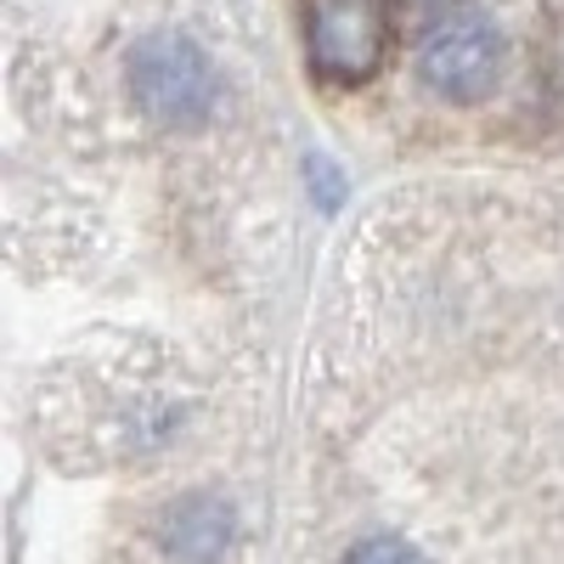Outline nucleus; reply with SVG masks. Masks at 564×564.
<instances>
[{
  "label": "nucleus",
  "mask_w": 564,
  "mask_h": 564,
  "mask_svg": "<svg viewBox=\"0 0 564 564\" xmlns=\"http://www.w3.org/2000/svg\"><path fill=\"white\" fill-rule=\"evenodd\" d=\"M130 90L159 124H181V130L204 124L215 113V97H220L209 57L198 52L193 40H181V34H153V40L135 45Z\"/></svg>",
  "instance_id": "nucleus-2"
},
{
  "label": "nucleus",
  "mask_w": 564,
  "mask_h": 564,
  "mask_svg": "<svg viewBox=\"0 0 564 564\" xmlns=\"http://www.w3.org/2000/svg\"><path fill=\"white\" fill-rule=\"evenodd\" d=\"M311 74L327 85H367L395 45V0H300Z\"/></svg>",
  "instance_id": "nucleus-1"
},
{
  "label": "nucleus",
  "mask_w": 564,
  "mask_h": 564,
  "mask_svg": "<svg viewBox=\"0 0 564 564\" xmlns=\"http://www.w3.org/2000/svg\"><path fill=\"white\" fill-rule=\"evenodd\" d=\"M345 564H430V558H423L417 547H406L401 536H372V542L350 547Z\"/></svg>",
  "instance_id": "nucleus-5"
},
{
  "label": "nucleus",
  "mask_w": 564,
  "mask_h": 564,
  "mask_svg": "<svg viewBox=\"0 0 564 564\" xmlns=\"http://www.w3.org/2000/svg\"><path fill=\"white\" fill-rule=\"evenodd\" d=\"M502 68V34L497 23H486L480 12L446 18L441 29H430V40L417 45V79L452 102H475L491 90Z\"/></svg>",
  "instance_id": "nucleus-3"
},
{
  "label": "nucleus",
  "mask_w": 564,
  "mask_h": 564,
  "mask_svg": "<svg viewBox=\"0 0 564 564\" xmlns=\"http://www.w3.org/2000/svg\"><path fill=\"white\" fill-rule=\"evenodd\" d=\"M231 536V520H226V508L209 502V497H193V502H181L175 508V520H170V547L181 564H209Z\"/></svg>",
  "instance_id": "nucleus-4"
}]
</instances>
